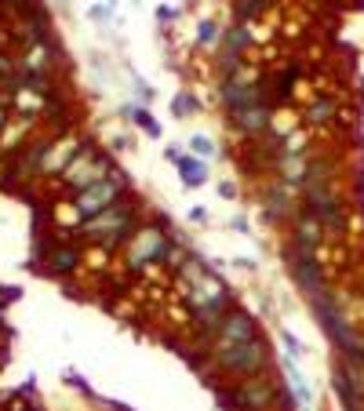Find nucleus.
<instances>
[{
  "instance_id": "nucleus-1",
  "label": "nucleus",
  "mask_w": 364,
  "mask_h": 411,
  "mask_svg": "<svg viewBox=\"0 0 364 411\" xmlns=\"http://www.w3.org/2000/svg\"><path fill=\"white\" fill-rule=\"evenodd\" d=\"M313 306H317V317H321L324 331H328V335L339 342V350H346V357H354L357 364H361V360H364V353H361V346H357V339H354V331L346 328V321L339 317V309L331 306V298L321 291L317 298H313Z\"/></svg>"
},
{
  "instance_id": "nucleus-2",
  "label": "nucleus",
  "mask_w": 364,
  "mask_h": 411,
  "mask_svg": "<svg viewBox=\"0 0 364 411\" xmlns=\"http://www.w3.org/2000/svg\"><path fill=\"white\" fill-rule=\"evenodd\" d=\"M219 360L226 368H237V371H259L262 360H266V350L259 339H248V342H237V346H219Z\"/></svg>"
},
{
  "instance_id": "nucleus-3",
  "label": "nucleus",
  "mask_w": 364,
  "mask_h": 411,
  "mask_svg": "<svg viewBox=\"0 0 364 411\" xmlns=\"http://www.w3.org/2000/svg\"><path fill=\"white\" fill-rule=\"evenodd\" d=\"M306 197H310V204H313V215H317L328 229H335V233H339V229L346 226V218H342V211H339V204L331 200V193H328V186H324V182L313 179Z\"/></svg>"
},
{
  "instance_id": "nucleus-4",
  "label": "nucleus",
  "mask_w": 364,
  "mask_h": 411,
  "mask_svg": "<svg viewBox=\"0 0 364 411\" xmlns=\"http://www.w3.org/2000/svg\"><path fill=\"white\" fill-rule=\"evenodd\" d=\"M117 189H120V175L117 179H102V182H95L91 189H84L81 200H77V208H81L84 215H102L109 208V200L117 197Z\"/></svg>"
},
{
  "instance_id": "nucleus-5",
  "label": "nucleus",
  "mask_w": 364,
  "mask_h": 411,
  "mask_svg": "<svg viewBox=\"0 0 364 411\" xmlns=\"http://www.w3.org/2000/svg\"><path fill=\"white\" fill-rule=\"evenodd\" d=\"M102 179H109V168H106V161H95V156H81V161L70 168V175H66V182L77 186L81 193L91 189L95 182H102Z\"/></svg>"
},
{
  "instance_id": "nucleus-6",
  "label": "nucleus",
  "mask_w": 364,
  "mask_h": 411,
  "mask_svg": "<svg viewBox=\"0 0 364 411\" xmlns=\"http://www.w3.org/2000/svg\"><path fill=\"white\" fill-rule=\"evenodd\" d=\"M219 335H223V342H219V346H237V342L255 339V324H251L248 313L230 309L226 317H223V324H219Z\"/></svg>"
},
{
  "instance_id": "nucleus-7",
  "label": "nucleus",
  "mask_w": 364,
  "mask_h": 411,
  "mask_svg": "<svg viewBox=\"0 0 364 411\" xmlns=\"http://www.w3.org/2000/svg\"><path fill=\"white\" fill-rule=\"evenodd\" d=\"M132 226V211L128 208H117V204H109V208L91 223V233L95 236H106V233H113V236H124Z\"/></svg>"
},
{
  "instance_id": "nucleus-8",
  "label": "nucleus",
  "mask_w": 364,
  "mask_h": 411,
  "mask_svg": "<svg viewBox=\"0 0 364 411\" xmlns=\"http://www.w3.org/2000/svg\"><path fill=\"white\" fill-rule=\"evenodd\" d=\"M226 102H230L233 113H241L248 106H259V95L251 88H244V84H226Z\"/></svg>"
},
{
  "instance_id": "nucleus-9",
  "label": "nucleus",
  "mask_w": 364,
  "mask_h": 411,
  "mask_svg": "<svg viewBox=\"0 0 364 411\" xmlns=\"http://www.w3.org/2000/svg\"><path fill=\"white\" fill-rule=\"evenodd\" d=\"M233 120L241 124L244 131H262L266 128V109L262 106H248V109H241V113H233Z\"/></svg>"
},
{
  "instance_id": "nucleus-10",
  "label": "nucleus",
  "mask_w": 364,
  "mask_h": 411,
  "mask_svg": "<svg viewBox=\"0 0 364 411\" xmlns=\"http://www.w3.org/2000/svg\"><path fill=\"white\" fill-rule=\"evenodd\" d=\"M179 171H182V179H186V186H200L204 179H208V171H204V164L200 161H189V156H179Z\"/></svg>"
},
{
  "instance_id": "nucleus-11",
  "label": "nucleus",
  "mask_w": 364,
  "mask_h": 411,
  "mask_svg": "<svg viewBox=\"0 0 364 411\" xmlns=\"http://www.w3.org/2000/svg\"><path fill=\"white\" fill-rule=\"evenodd\" d=\"M266 4H270V0H233V8H237V19H241V22H248L251 15H259Z\"/></svg>"
},
{
  "instance_id": "nucleus-12",
  "label": "nucleus",
  "mask_w": 364,
  "mask_h": 411,
  "mask_svg": "<svg viewBox=\"0 0 364 411\" xmlns=\"http://www.w3.org/2000/svg\"><path fill=\"white\" fill-rule=\"evenodd\" d=\"M52 266H55V270H58V273H66V270H73V266H77V251H73V248H58V251H55V255H52Z\"/></svg>"
},
{
  "instance_id": "nucleus-13",
  "label": "nucleus",
  "mask_w": 364,
  "mask_h": 411,
  "mask_svg": "<svg viewBox=\"0 0 364 411\" xmlns=\"http://www.w3.org/2000/svg\"><path fill=\"white\" fill-rule=\"evenodd\" d=\"M132 117H135V124H139V128H146V135H161V128H157V120L146 113V109H132Z\"/></svg>"
},
{
  "instance_id": "nucleus-14",
  "label": "nucleus",
  "mask_w": 364,
  "mask_h": 411,
  "mask_svg": "<svg viewBox=\"0 0 364 411\" xmlns=\"http://www.w3.org/2000/svg\"><path fill=\"white\" fill-rule=\"evenodd\" d=\"M248 44V29L244 26H237V29H230V51L237 55V51H241V47Z\"/></svg>"
},
{
  "instance_id": "nucleus-15",
  "label": "nucleus",
  "mask_w": 364,
  "mask_h": 411,
  "mask_svg": "<svg viewBox=\"0 0 364 411\" xmlns=\"http://www.w3.org/2000/svg\"><path fill=\"white\" fill-rule=\"evenodd\" d=\"M328 117H331V102H328V99H324V102H313L310 120H317V124H321V120H328Z\"/></svg>"
},
{
  "instance_id": "nucleus-16",
  "label": "nucleus",
  "mask_w": 364,
  "mask_h": 411,
  "mask_svg": "<svg viewBox=\"0 0 364 411\" xmlns=\"http://www.w3.org/2000/svg\"><path fill=\"white\" fill-rule=\"evenodd\" d=\"M189 150H193L197 156H212V142H208V138H204V135H197L193 142H189Z\"/></svg>"
},
{
  "instance_id": "nucleus-17",
  "label": "nucleus",
  "mask_w": 364,
  "mask_h": 411,
  "mask_svg": "<svg viewBox=\"0 0 364 411\" xmlns=\"http://www.w3.org/2000/svg\"><path fill=\"white\" fill-rule=\"evenodd\" d=\"M197 37H200V44H215V22H200V29H197Z\"/></svg>"
},
{
  "instance_id": "nucleus-18",
  "label": "nucleus",
  "mask_w": 364,
  "mask_h": 411,
  "mask_svg": "<svg viewBox=\"0 0 364 411\" xmlns=\"http://www.w3.org/2000/svg\"><path fill=\"white\" fill-rule=\"evenodd\" d=\"M171 109H175V113H189V109H193V99H175Z\"/></svg>"
},
{
  "instance_id": "nucleus-19",
  "label": "nucleus",
  "mask_w": 364,
  "mask_h": 411,
  "mask_svg": "<svg viewBox=\"0 0 364 411\" xmlns=\"http://www.w3.org/2000/svg\"><path fill=\"white\" fill-rule=\"evenodd\" d=\"M8 411H33V408H26V404H11Z\"/></svg>"
},
{
  "instance_id": "nucleus-20",
  "label": "nucleus",
  "mask_w": 364,
  "mask_h": 411,
  "mask_svg": "<svg viewBox=\"0 0 364 411\" xmlns=\"http://www.w3.org/2000/svg\"><path fill=\"white\" fill-rule=\"evenodd\" d=\"M0 124H4V109H0Z\"/></svg>"
}]
</instances>
